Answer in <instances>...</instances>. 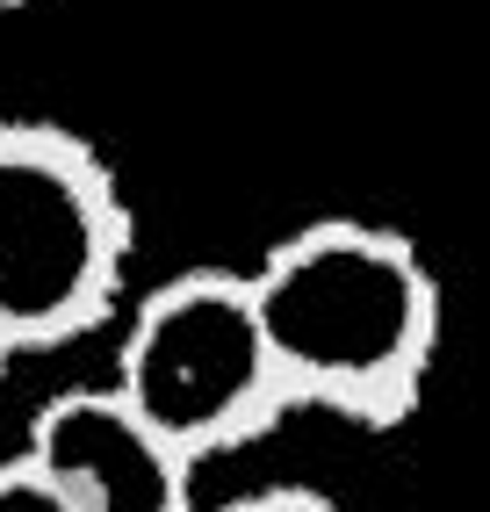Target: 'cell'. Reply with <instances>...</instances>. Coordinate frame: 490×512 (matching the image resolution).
<instances>
[{
    "instance_id": "1",
    "label": "cell",
    "mask_w": 490,
    "mask_h": 512,
    "mask_svg": "<svg viewBox=\"0 0 490 512\" xmlns=\"http://www.w3.org/2000/svg\"><path fill=\"white\" fill-rule=\"evenodd\" d=\"M289 412L390 433L418 412L440 354V282L404 231L318 217L245 267Z\"/></svg>"
},
{
    "instance_id": "2",
    "label": "cell",
    "mask_w": 490,
    "mask_h": 512,
    "mask_svg": "<svg viewBox=\"0 0 490 512\" xmlns=\"http://www.w3.org/2000/svg\"><path fill=\"white\" fill-rule=\"evenodd\" d=\"M137 224L94 138L51 116H0V332L58 354L116 318Z\"/></svg>"
},
{
    "instance_id": "3",
    "label": "cell",
    "mask_w": 490,
    "mask_h": 512,
    "mask_svg": "<svg viewBox=\"0 0 490 512\" xmlns=\"http://www.w3.org/2000/svg\"><path fill=\"white\" fill-rule=\"evenodd\" d=\"M109 390L188 469L274 433L289 404L253 318L245 267H181L137 296L116 339Z\"/></svg>"
},
{
    "instance_id": "4",
    "label": "cell",
    "mask_w": 490,
    "mask_h": 512,
    "mask_svg": "<svg viewBox=\"0 0 490 512\" xmlns=\"http://www.w3.org/2000/svg\"><path fill=\"white\" fill-rule=\"evenodd\" d=\"M15 455L80 512H195V469L109 383L44 397Z\"/></svg>"
},
{
    "instance_id": "5",
    "label": "cell",
    "mask_w": 490,
    "mask_h": 512,
    "mask_svg": "<svg viewBox=\"0 0 490 512\" xmlns=\"http://www.w3.org/2000/svg\"><path fill=\"white\" fill-rule=\"evenodd\" d=\"M0 512H80V505L65 498L58 484H44L22 455H8V462H0Z\"/></svg>"
},
{
    "instance_id": "6",
    "label": "cell",
    "mask_w": 490,
    "mask_h": 512,
    "mask_svg": "<svg viewBox=\"0 0 490 512\" xmlns=\"http://www.w3.org/2000/svg\"><path fill=\"white\" fill-rule=\"evenodd\" d=\"M224 512H346L339 498H325L318 484H267V491H245Z\"/></svg>"
},
{
    "instance_id": "7",
    "label": "cell",
    "mask_w": 490,
    "mask_h": 512,
    "mask_svg": "<svg viewBox=\"0 0 490 512\" xmlns=\"http://www.w3.org/2000/svg\"><path fill=\"white\" fill-rule=\"evenodd\" d=\"M15 361H22V354H15V339H8V332H0V375H8Z\"/></svg>"
},
{
    "instance_id": "8",
    "label": "cell",
    "mask_w": 490,
    "mask_h": 512,
    "mask_svg": "<svg viewBox=\"0 0 490 512\" xmlns=\"http://www.w3.org/2000/svg\"><path fill=\"white\" fill-rule=\"evenodd\" d=\"M0 8H29V0H0Z\"/></svg>"
}]
</instances>
